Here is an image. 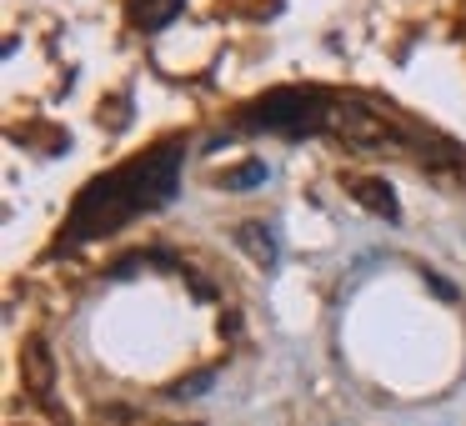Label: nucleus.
<instances>
[{"mask_svg":"<svg viewBox=\"0 0 466 426\" xmlns=\"http://www.w3.org/2000/svg\"><path fill=\"white\" fill-rule=\"evenodd\" d=\"M266 181H271V166H266V161H241L236 171L216 176V186H221V191H256V186H266Z\"/></svg>","mask_w":466,"mask_h":426,"instance_id":"nucleus-6","label":"nucleus"},{"mask_svg":"<svg viewBox=\"0 0 466 426\" xmlns=\"http://www.w3.org/2000/svg\"><path fill=\"white\" fill-rule=\"evenodd\" d=\"M181 11H186V0H126V21H131L136 31H146V36L166 31Z\"/></svg>","mask_w":466,"mask_h":426,"instance_id":"nucleus-5","label":"nucleus"},{"mask_svg":"<svg viewBox=\"0 0 466 426\" xmlns=\"http://www.w3.org/2000/svg\"><path fill=\"white\" fill-rule=\"evenodd\" d=\"M351 196L366 206L371 216H381V221H401V206H396V191H391V181H381V176H356L351 181Z\"/></svg>","mask_w":466,"mask_h":426,"instance_id":"nucleus-4","label":"nucleus"},{"mask_svg":"<svg viewBox=\"0 0 466 426\" xmlns=\"http://www.w3.org/2000/svg\"><path fill=\"white\" fill-rule=\"evenodd\" d=\"M211 386H216V371L206 366V371H196V376H186V381H176V386H171V396H176V401H191V396L211 391Z\"/></svg>","mask_w":466,"mask_h":426,"instance_id":"nucleus-7","label":"nucleus"},{"mask_svg":"<svg viewBox=\"0 0 466 426\" xmlns=\"http://www.w3.org/2000/svg\"><path fill=\"white\" fill-rule=\"evenodd\" d=\"M181 166H186V146L161 141V146H151V151H141L136 161L86 181L71 201V221H66V231H61V251H71V246H81V241L116 236L121 226H131L136 216L166 211V206L176 201V191H181Z\"/></svg>","mask_w":466,"mask_h":426,"instance_id":"nucleus-1","label":"nucleus"},{"mask_svg":"<svg viewBox=\"0 0 466 426\" xmlns=\"http://www.w3.org/2000/svg\"><path fill=\"white\" fill-rule=\"evenodd\" d=\"M331 111H336V101L321 91V86H281V91L261 96V101H251V106H241L236 131H241V136L271 131V136H291V141H296V136L321 131V126L331 121Z\"/></svg>","mask_w":466,"mask_h":426,"instance_id":"nucleus-2","label":"nucleus"},{"mask_svg":"<svg viewBox=\"0 0 466 426\" xmlns=\"http://www.w3.org/2000/svg\"><path fill=\"white\" fill-rule=\"evenodd\" d=\"M236 246H241L256 266H266V271L281 266V236H276V226H266V221H241L236 226Z\"/></svg>","mask_w":466,"mask_h":426,"instance_id":"nucleus-3","label":"nucleus"},{"mask_svg":"<svg viewBox=\"0 0 466 426\" xmlns=\"http://www.w3.org/2000/svg\"><path fill=\"white\" fill-rule=\"evenodd\" d=\"M421 281H426V286H431V291H436V296H441V301H456V286H451V281H446V276H441V271H421Z\"/></svg>","mask_w":466,"mask_h":426,"instance_id":"nucleus-8","label":"nucleus"}]
</instances>
